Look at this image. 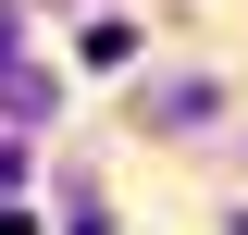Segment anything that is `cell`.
<instances>
[]
</instances>
